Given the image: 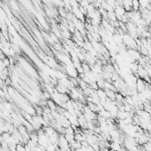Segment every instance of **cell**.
<instances>
[{
  "label": "cell",
  "instance_id": "1",
  "mask_svg": "<svg viewBox=\"0 0 151 151\" xmlns=\"http://www.w3.org/2000/svg\"><path fill=\"white\" fill-rule=\"evenodd\" d=\"M132 10L133 11H139L140 10L139 0H132Z\"/></svg>",
  "mask_w": 151,
  "mask_h": 151
}]
</instances>
